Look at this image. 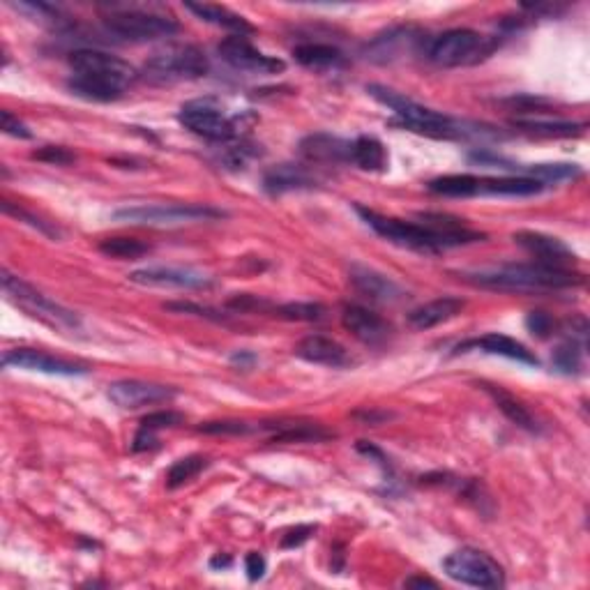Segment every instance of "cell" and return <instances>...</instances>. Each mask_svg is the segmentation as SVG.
I'll use <instances>...</instances> for the list:
<instances>
[{"label": "cell", "mask_w": 590, "mask_h": 590, "mask_svg": "<svg viewBox=\"0 0 590 590\" xmlns=\"http://www.w3.org/2000/svg\"><path fill=\"white\" fill-rule=\"evenodd\" d=\"M72 95L88 102H116L136 81V70L127 60L107 51L79 49L70 56Z\"/></svg>", "instance_id": "obj_1"}, {"label": "cell", "mask_w": 590, "mask_h": 590, "mask_svg": "<svg viewBox=\"0 0 590 590\" xmlns=\"http://www.w3.org/2000/svg\"><path fill=\"white\" fill-rule=\"evenodd\" d=\"M466 282L480 289L505 293H549L577 289L584 277L572 268L544 266V263H510V266L466 272Z\"/></svg>", "instance_id": "obj_2"}, {"label": "cell", "mask_w": 590, "mask_h": 590, "mask_svg": "<svg viewBox=\"0 0 590 590\" xmlns=\"http://www.w3.org/2000/svg\"><path fill=\"white\" fill-rule=\"evenodd\" d=\"M367 93L372 95L374 100L385 104L390 111H395L399 123L408 127L411 132L436 136V139H459V136L482 134L478 125L461 123V120H455L452 116H448V113L422 107V104L411 100V97L397 93V90L392 88L378 86V83L367 86Z\"/></svg>", "instance_id": "obj_3"}, {"label": "cell", "mask_w": 590, "mask_h": 590, "mask_svg": "<svg viewBox=\"0 0 590 590\" xmlns=\"http://www.w3.org/2000/svg\"><path fill=\"white\" fill-rule=\"evenodd\" d=\"M358 215L365 219V224L369 229H374L378 236L395 242L399 247H408V249H418V252H441V249L455 247L445 233H441L434 226L429 224H418V222H404V219L397 217H385L376 210L362 208L358 206Z\"/></svg>", "instance_id": "obj_4"}, {"label": "cell", "mask_w": 590, "mask_h": 590, "mask_svg": "<svg viewBox=\"0 0 590 590\" xmlns=\"http://www.w3.org/2000/svg\"><path fill=\"white\" fill-rule=\"evenodd\" d=\"M226 217L224 210L203 203H155V206L118 208L113 219L136 226H183Z\"/></svg>", "instance_id": "obj_5"}, {"label": "cell", "mask_w": 590, "mask_h": 590, "mask_svg": "<svg viewBox=\"0 0 590 590\" xmlns=\"http://www.w3.org/2000/svg\"><path fill=\"white\" fill-rule=\"evenodd\" d=\"M496 49L494 40L471 28H455L438 35L427 47V58L438 67H461L480 63Z\"/></svg>", "instance_id": "obj_6"}, {"label": "cell", "mask_w": 590, "mask_h": 590, "mask_svg": "<svg viewBox=\"0 0 590 590\" xmlns=\"http://www.w3.org/2000/svg\"><path fill=\"white\" fill-rule=\"evenodd\" d=\"M143 74L155 83L192 81L208 74V58L194 44H173L148 60Z\"/></svg>", "instance_id": "obj_7"}, {"label": "cell", "mask_w": 590, "mask_h": 590, "mask_svg": "<svg viewBox=\"0 0 590 590\" xmlns=\"http://www.w3.org/2000/svg\"><path fill=\"white\" fill-rule=\"evenodd\" d=\"M104 28L120 42H155L164 37H173L180 30L176 19L166 17V14L143 12V10H123L111 12L104 19Z\"/></svg>", "instance_id": "obj_8"}, {"label": "cell", "mask_w": 590, "mask_h": 590, "mask_svg": "<svg viewBox=\"0 0 590 590\" xmlns=\"http://www.w3.org/2000/svg\"><path fill=\"white\" fill-rule=\"evenodd\" d=\"M3 289L21 309H26L30 316H35V319H40L49 325H58V328H67V330L81 328V321L77 314L70 312V309H65L63 305H58L56 300H51L49 295L37 291L35 286H30L28 282H24V279L10 275L7 270H3Z\"/></svg>", "instance_id": "obj_9"}, {"label": "cell", "mask_w": 590, "mask_h": 590, "mask_svg": "<svg viewBox=\"0 0 590 590\" xmlns=\"http://www.w3.org/2000/svg\"><path fill=\"white\" fill-rule=\"evenodd\" d=\"M443 570L450 579L475 588H501L505 584V572L489 554L480 549H457L443 561Z\"/></svg>", "instance_id": "obj_10"}, {"label": "cell", "mask_w": 590, "mask_h": 590, "mask_svg": "<svg viewBox=\"0 0 590 590\" xmlns=\"http://www.w3.org/2000/svg\"><path fill=\"white\" fill-rule=\"evenodd\" d=\"M178 120L180 125H185V130L201 136V139L215 143H229L238 139V123L229 113L222 111V107H217L213 100H194L183 104Z\"/></svg>", "instance_id": "obj_11"}, {"label": "cell", "mask_w": 590, "mask_h": 590, "mask_svg": "<svg viewBox=\"0 0 590 590\" xmlns=\"http://www.w3.org/2000/svg\"><path fill=\"white\" fill-rule=\"evenodd\" d=\"M130 282L141 284V286H155V289L196 291V289H210V286L215 284V279L196 268L150 266V268L134 270L130 275Z\"/></svg>", "instance_id": "obj_12"}, {"label": "cell", "mask_w": 590, "mask_h": 590, "mask_svg": "<svg viewBox=\"0 0 590 590\" xmlns=\"http://www.w3.org/2000/svg\"><path fill=\"white\" fill-rule=\"evenodd\" d=\"M219 56H222L224 63H229L233 70L238 72H252V74H279L286 70L284 60L275 56H268L252 47L245 37L231 35L226 40L219 42Z\"/></svg>", "instance_id": "obj_13"}, {"label": "cell", "mask_w": 590, "mask_h": 590, "mask_svg": "<svg viewBox=\"0 0 590 590\" xmlns=\"http://www.w3.org/2000/svg\"><path fill=\"white\" fill-rule=\"evenodd\" d=\"M3 365L24 369V372H37L49 376H83L88 369L79 362L56 358V355L35 351V349H12L3 355Z\"/></svg>", "instance_id": "obj_14"}, {"label": "cell", "mask_w": 590, "mask_h": 590, "mask_svg": "<svg viewBox=\"0 0 590 590\" xmlns=\"http://www.w3.org/2000/svg\"><path fill=\"white\" fill-rule=\"evenodd\" d=\"M109 399L118 408L136 411V408L166 404L176 397V390L169 385H157L146 381H116L109 385Z\"/></svg>", "instance_id": "obj_15"}, {"label": "cell", "mask_w": 590, "mask_h": 590, "mask_svg": "<svg viewBox=\"0 0 590 590\" xmlns=\"http://www.w3.org/2000/svg\"><path fill=\"white\" fill-rule=\"evenodd\" d=\"M420 42H422V35L413 26H399V28L385 30L383 35L374 37V40L367 44L365 54L372 63H381V65L395 63V60L411 54Z\"/></svg>", "instance_id": "obj_16"}, {"label": "cell", "mask_w": 590, "mask_h": 590, "mask_svg": "<svg viewBox=\"0 0 590 590\" xmlns=\"http://www.w3.org/2000/svg\"><path fill=\"white\" fill-rule=\"evenodd\" d=\"M514 242H517L519 247H524L526 252L533 256L535 263H544V266H556V268L574 266L572 249L567 247L563 240L547 236V233L519 231L514 233Z\"/></svg>", "instance_id": "obj_17"}, {"label": "cell", "mask_w": 590, "mask_h": 590, "mask_svg": "<svg viewBox=\"0 0 590 590\" xmlns=\"http://www.w3.org/2000/svg\"><path fill=\"white\" fill-rule=\"evenodd\" d=\"M342 323L344 328L349 330L355 339H360L362 344L378 346L390 337L388 321L362 305H346L342 312Z\"/></svg>", "instance_id": "obj_18"}, {"label": "cell", "mask_w": 590, "mask_h": 590, "mask_svg": "<svg viewBox=\"0 0 590 590\" xmlns=\"http://www.w3.org/2000/svg\"><path fill=\"white\" fill-rule=\"evenodd\" d=\"M351 284L360 295H365V298L374 302H383V305H395V302L404 300L406 295L395 279L385 277L381 272L365 266L351 268Z\"/></svg>", "instance_id": "obj_19"}, {"label": "cell", "mask_w": 590, "mask_h": 590, "mask_svg": "<svg viewBox=\"0 0 590 590\" xmlns=\"http://www.w3.org/2000/svg\"><path fill=\"white\" fill-rule=\"evenodd\" d=\"M300 155L312 164L351 162V141L332 134H309L300 143Z\"/></svg>", "instance_id": "obj_20"}, {"label": "cell", "mask_w": 590, "mask_h": 590, "mask_svg": "<svg viewBox=\"0 0 590 590\" xmlns=\"http://www.w3.org/2000/svg\"><path fill=\"white\" fill-rule=\"evenodd\" d=\"M468 351H482L489 355H501V358L524 362V365H537V358L533 351H528L524 344L517 342L508 335H498V332H491V335H484L478 339H471V342H464L457 346V353H468Z\"/></svg>", "instance_id": "obj_21"}, {"label": "cell", "mask_w": 590, "mask_h": 590, "mask_svg": "<svg viewBox=\"0 0 590 590\" xmlns=\"http://www.w3.org/2000/svg\"><path fill=\"white\" fill-rule=\"evenodd\" d=\"M295 355L312 362V365L323 367H346L351 362V355L342 344L323 335H309L302 339L298 349H295Z\"/></svg>", "instance_id": "obj_22"}, {"label": "cell", "mask_w": 590, "mask_h": 590, "mask_svg": "<svg viewBox=\"0 0 590 590\" xmlns=\"http://www.w3.org/2000/svg\"><path fill=\"white\" fill-rule=\"evenodd\" d=\"M464 307H466V302L461 298L445 295V298H436V300L427 302V305L413 309V312L408 314V325H411V328H415V330L436 328V325L457 319V316L464 312Z\"/></svg>", "instance_id": "obj_23"}, {"label": "cell", "mask_w": 590, "mask_h": 590, "mask_svg": "<svg viewBox=\"0 0 590 590\" xmlns=\"http://www.w3.org/2000/svg\"><path fill=\"white\" fill-rule=\"evenodd\" d=\"M316 185L314 173L302 164H279L272 166L263 176V187L270 194L298 192V189H312Z\"/></svg>", "instance_id": "obj_24"}, {"label": "cell", "mask_w": 590, "mask_h": 590, "mask_svg": "<svg viewBox=\"0 0 590 590\" xmlns=\"http://www.w3.org/2000/svg\"><path fill=\"white\" fill-rule=\"evenodd\" d=\"M544 189V183L528 176L508 178H478L475 176V196H535Z\"/></svg>", "instance_id": "obj_25"}, {"label": "cell", "mask_w": 590, "mask_h": 590, "mask_svg": "<svg viewBox=\"0 0 590 590\" xmlns=\"http://www.w3.org/2000/svg\"><path fill=\"white\" fill-rule=\"evenodd\" d=\"M185 7L192 14H196V17H199L201 21H206V24H213L217 28L231 30L233 35L245 37L247 33H254V26L249 24L245 17H240V14L231 12L229 7L210 5V3H187Z\"/></svg>", "instance_id": "obj_26"}, {"label": "cell", "mask_w": 590, "mask_h": 590, "mask_svg": "<svg viewBox=\"0 0 590 590\" xmlns=\"http://www.w3.org/2000/svg\"><path fill=\"white\" fill-rule=\"evenodd\" d=\"M482 390L487 392V395L494 399L496 406L501 408V413L508 418L510 422H514V425L531 431V434H540L542 427L540 422H537L535 415L528 411V408L519 402V399H514L512 395H508L503 388H496V385H489V383H480Z\"/></svg>", "instance_id": "obj_27"}, {"label": "cell", "mask_w": 590, "mask_h": 590, "mask_svg": "<svg viewBox=\"0 0 590 590\" xmlns=\"http://www.w3.org/2000/svg\"><path fill=\"white\" fill-rule=\"evenodd\" d=\"M293 58L298 60L300 65L309 67V70H337L346 63V58L342 51L332 44H323V42H307V44H298L293 49Z\"/></svg>", "instance_id": "obj_28"}, {"label": "cell", "mask_w": 590, "mask_h": 590, "mask_svg": "<svg viewBox=\"0 0 590 590\" xmlns=\"http://www.w3.org/2000/svg\"><path fill=\"white\" fill-rule=\"evenodd\" d=\"M183 420H185L183 415L176 413V411H155V413H148L146 418L141 420L139 431H136L134 443H132V450L134 452H146L150 448H155V445H157V434H160L162 429L178 427Z\"/></svg>", "instance_id": "obj_29"}, {"label": "cell", "mask_w": 590, "mask_h": 590, "mask_svg": "<svg viewBox=\"0 0 590 590\" xmlns=\"http://www.w3.org/2000/svg\"><path fill=\"white\" fill-rule=\"evenodd\" d=\"M351 164L362 171H385L388 169V150L376 136H358L351 141Z\"/></svg>", "instance_id": "obj_30"}, {"label": "cell", "mask_w": 590, "mask_h": 590, "mask_svg": "<svg viewBox=\"0 0 590 590\" xmlns=\"http://www.w3.org/2000/svg\"><path fill=\"white\" fill-rule=\"evenodd\" d=\"M431 194L450 196V199H471L475 196V176L471 173H455V176H441L427 183Z\"/></svg>", "instance_id": "obj_31"}, {"label": "cell", "mask_w": 590, "mask_h": 590, "mask_svg": "<svg viewBox=\"0 0 590 590\" xmlns=\"http://www.w3.org/2000/svg\"><path fill=\"white\" fill-rule=\"evenodd\" d=\"M514 127H521L524 132L544 134V136H572L584 130L581 123H570V120H544V118H517Z\"/></svg>", "instance_id": "obj_32"}, {"label": "cell", "mask_w": 590, "mask_h": 590, "mask_svg": "<svg viewBox=\"0 0 590 590\" xmlns=\"http://www.w3.org/2000/svg\"><path fill=\"white\" fill-rule=\"evenodd\" d=\"M270 429H275V443H319L330 438V431L319 425H270Z\"/></svg>", "instance_id": "obj_33"}, {"label": "cell", "mask_w": 590, "mask_h": 590, "mask_svg": "<svg viewBox=\"0 0 590 590\" xmlns=\"http://www.w3.org/2000/svg\"><path fill=\"white\" fill-rule=\"evenodd\" d=\"M100 252L104 256H111V259L134 261L146 256L150 252V245L136 238H107L100 242Z\"/></svg>", "instance_id": "obj_34"}, {"label": "cell", "mask_w": 590, "mask_h": 590, "mask_svg": "<svg viewBox=\"0 0 590 590\" xmlns=\"http://www.w3.org/2000/svg\"><path fill=\"white\" fill-rule=\"evenodd\" d=\"M206 466H208V459L201 457V455H192V457L178 459L176 464L171 466L169 475H166V487H169V489L183 487V484L192 482L196 478V475H199Z\"/></svg>", "instance_id": "obj_35"}, {"label": "cell", "mask_w": 590, "mask_h": 590, "mask_svg": "<svg viewBox=\"0 0 590 590\" xmlns=\"http://www.w3.org/2000/svg\"><path fill=\"white\" fill-rule=\"evenodd\" d=\"M581 360H584V351H581V344L574 342V339H567V342L558 346L554 355H551L554 367L563 374H577L581 369Z\"/></svg>", "instance_id": "obj_36"}, {"label": "cell", "mask_w": 590, "mask_h": 590, "mask_svg": "<svg viewBox=\"0 0 590 590\" xmlns=\"http://www.w3.org/2000/svg\"><path fill=\"white\" fill-rule=\"evenodd\" d=\"M325 314L323 305H316V302H289V305H282L275 309V316L286 321H321Z\"/></svg>", "instance_id": "obj_37"}, {"label": "cell", "mask_w": 590, "mask_h": 590, "mask_svg": "<svg viewBox=\"0 0 590 590\" xmlns=\"http://www.w3.org/2000/svg\"><path fill=\"white\" fill-rule=\"evenodd\" d=\"M256 153H259V150H256L252 143L233 139L229 143H224L222 153H219V162H224L229 169H242L252 157H256Z\"/></svg>", "instance_id": "obj_38"}, {"label": "cell", "mask_w": 590, "mask_h": 590, "mask_svg": "<svg viewBox=\"0 0 590 590\" xmlns=\"http://www.w3.org/2000/svg\"><path fill=\"white\" fill-rule=\"evenodd\" d=\"M261 427H252L249 422H231V420H224V422H206V425H201L199 431L203 434H222V436H242V434H249V431H256Z\"/></svg>", "instance_id": "obj_39"}, {"label": "cell", "mask_w": 590, "mask_h": 590, "mask_svg": "<svg viewBox=\"0 0 590 590\" xmlns=\"http://www.w3.org/2000/svg\"><path fill=\"white\" fill-rule=\"evenodd\" d=\"M3 210H5L7 215H12V217H17V219H24L26 224H30V226H33V229H37V231H42L44 236H49V238H58V236H60L58 229H54V226H49L47 222H42L40 217H35V215L26 213L24 208L14 206V203H10V201H3Z\"/></svg>", "instance_id": "obj_40"}, {"label": "cell", "mask_w": 590, "mask_h": 590, "mask_svg": "<svg viewBox=\"0 0 590 590\" xmlns=\"http://www.w3.org/2000/svg\"><path fill=\"white\" fill-rule=\"evenodd\" d=\"M33 160L56 164V166H65V164H72L74 160H77V155L70 153V150L63 148V146H44L40 150H35Z\"/></svg>", "instance_id": "obj_41"}, {"label": "cell", "mask_w": 590, "mask_h": 590, "mask_svg": "<svg viewBox=\"0 0 590 590\" xmlns=\"http://www.w3.org/2000/svg\"><path fill=\"white\" fill-rule=\"evenodd\" d=\"M0 127H3L5 134L14 136V139H33V132L28 130V125L21 123L17 116H12L10 111L0 113Z\"/></svg>", "instance_id": "obj_42"}, {"label": "cell", "mask_w": 590, "mask_h": 590, "mask_svg": "<svg viewBox=\"0 0 590 590\" xmlns=\"http://www.w3.org/2000/svg\"><path fill=\"white\" fill-rule=\"evenodd\" d=\"M526 325H528V330H531L533 335H537V337H547V335H551V332H554V328H556L554 319H551V316H549V314H544V312H533V314H528Z\"/></svg>", "instance_id": "obj_43"}, {"label": "cell", "mask_w": 590, "mask_h": 590, "mask_svg": "<svg viewBox=\"0 0 590 590\" xmlns=\"http://www.w3.org/2000/svg\"><path fill=\"white\" fill-rule=\"evenodd\" d=\"M314 531H316V526H298V528H293V531H289V533H286L282 537V547L284 549L300 547V544H305L309 540V537L314 535Z\"/></svg>", "instance_id": "obj_44"}, {"label": "cell", "mask_w": 590, "mask_h": 590, "mask_svg": "<svg viewBox=\"0 0 590 590\" xmlns=\"http://www.w3.org/2000/svg\"><path fill=\"white\" fill-rule=\"evenodd\" d=\"M245 570L249 579L259 581L263 574H266V558H263L259 551H252V554H247L245 558Z\"/></svg>", "instance_id": "obj_45"}, {"label": "cell", "mask_w": 590, "mask_h": 590, "mask_svg": "<svg viewBox=\"0 0 590 590\" xmlns=\"http://www.w3.org/2000/svg\"><path fill=\"white\" fill-rule=\"evenodd\" d=\"M256 362V355L254 353H247V351H240V353H233L231 355V365H236L240 369H249Z\"/></svg>", "instance_id": "obj_46"}, {"label": "cell", "mask_w": 590, "mask_h": 590, "mask_svg": "<svg viewBox=\"0 0 590 590\" xmlns=\"http://www.w3.org/2000/svg\"><path fill=\"white\" fill-rule=\"evenodd\" d=\"M406 586H429V588H436L438 584H436V581H431V579H425V577H413V579H406Z\"/></svg>", "instance_id": "obj_47"}, {"label": "cell", "mask_w": 590, "mask_h": 590, "mask_svg": "<svg viewBox=\"0 0 590 590\" xmlns=\"http://www.w3.org/2000/svg\"><path fill=\"white\" fill-rule=\"evenodd\" d=\"M213 567H229L231 565V558L229 556H215L213 561H210Z\"/></svg>", "instance_id": "obj_48"}]
</instances>
